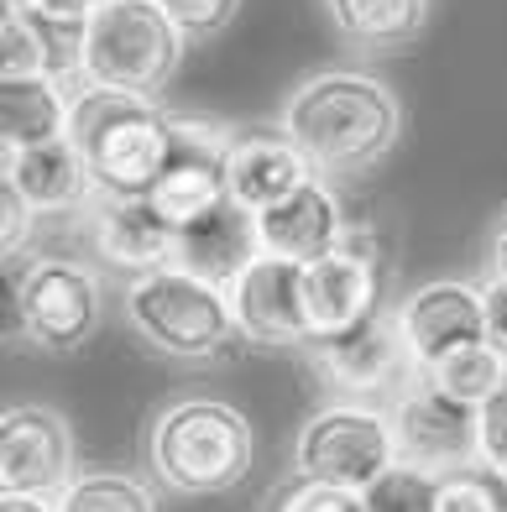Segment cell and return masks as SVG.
I'll return each mask as SVG.
<instances>
[{
	"instance_id": "obj_18",
	"label": "cell",
	"mask_w": 507,
	"mask_h": 512,
	"mask_svg": "<svg viewBox=\"0 0 507 512\" xmlns=\"http://www.w3.org/2000/svg\"><path fill=\"white\" fill-rule=\"evenodd\" d=\"M262 256V241H257V215H246L241 204H220L215 215H204L194 225L178 230V251H173V267L204 277V283H220L230 288L236 277Z\"/></svg>"
},
{
	"instance_id": "obj_29",
	"label": "cell",
	"mask_w": 507,
	"mask_h": 512,
	"mask_svg": "<svg viewBox=\"0 0 507 512\" xmlns=\"http://www.w3.org/2000/svg\"><path fill=\"white\" fill-rule=\"evenodd\" d=\"M476 418H481V465H507V382Z\"/></svg>"
},
{
	"instance_id": "obj_9",
	"label": "cell",
	"mask_w": 507,
	"mask_h": 512,
	"mask_svg": "<svg viewBox=\"0 0 507 512\" xmlns=\"http://www.w3.org/2000/svg\"><path fill=\"white\" fill-rule=\"evenodd\" d=\"M309 356L319 366V377L340 392H351V398H366V392H408L419 382V361H413L408 340H403L398 309L393 314L382 309L366 324H356V330L309 345Z\"/></svg>"
},
{
	"instance_id": "obj_33",
	"label": "cell",
	"mask_w": 507,
	"mask_h": 512,
	"mask_svg": "<svg viewBox=\"0 0 507 512\" xmlns=\"http://www.w3.org/2000/svg\"><path fill=\"white\" fill-rule=\"evenodd\" d=\"M492 277H507V215L492 230Z\"/></svg>"
},
{
	"instance_id": "obj_3",
	"label": "cell",
	"mask_w": 507,
	"mask_h": 512,
	"mask_svg": "<svg viewBox=\"0 0 507 512\" xmlns=\"http://www.w3.org/2000/svg\"><path fill=\"white\" fill-rule=\"evenodd\" d=\"M147 460L168 492L220 497V492H236L257 465V429L236 403L178 398L157 413L147 434Z\"/></svg>"
},
{
	"instance_id": "obj_11",
	"label": "cell",
	"mask_w": 507,
	"mask_h": 512,
	"mask_svg": "<svg viewBox=\"0 0 507 512\" xmlns=\"http://www.w3.org/2000/svg\"><path fill=\"white\" fill-rule=\"evenodd\" d=\"M230 309H236L241 340L251 345H309L304 324V267L283 262V256H257L236 283L225 288Z\"/></svg>"
},
{
	"instance_id": "obj_17",
	"label": "cell",
	"mask_w": 507,
	"mask_h": 512,
	"mask_svg": "<svg viewBox=\"0 0 507 512\" xmlns=\"http://www.w3.org/2000/svg\"><path fill=\"white\" fill-rule=\"evenodd\" d=\"M0 183L16 189L37 215H63V209H84L95 199V178H89V162L74 147V136L0 152Z\"/></svg>"
},
{
	"instance_id": "obj_14",
	"label": "cell",
	"mask_w": 507,
	"mask_h": 512,
	"mask_svg": "<svg viewBox=\"0 0 507 512\" xmlns=\"http://www.w3.org/2000/svg\"><path fill=\"white\" fill-rule=\"evenodd\" d=\"M314 173V162L298 152V142L278 126H246L236 131L225 157V183H230V204H241L246 215H262L278 199H288L293 189H304Z\"/></svg>"
},
{
	"instance_id": "obj_24",
	"label": "cell",
	"mask_w": 507,
	"mask_h": 512,
	"mask_svg": "<svg viewBox=\"0 0 507 512\" xmlns=\"http://www.w3.org/2000/svg\"><path fill=\"white\" fill-rule=\"evenodd\" d=\"M434 492H440V476L398 460L393 471H382L366 486L361 502H366V512H434Z\"/></svg>"
},
{
	"instance_id": "obj_1",
	"label": "cell",
	"mask_w": 507,
	"mask_h": 512,
	"mask_svg": "<svg viewBox=\"0 0 507 512\" xmlns=\"http://www.w3.org/2000/svg\"><path fill=\"white\" fill-rule=\"evenodd\" d=\"M278 126L314 162L319 178H351L377 168L398 147L403 105L382 79L356 74V68H330L293 89Z\"/></svg>"
},
{
	"instance_id": "obj_34",
	"label": "cell",
	"mask_w": 507,
	"mask_h": 512,
	"mask_svg": "<svg viewBox=\"0 0 507 512\" xmlns=\"http://www.w3.org/2000/svg\"><path fill=\"white\" fill-rule=\"evenodd\" d=\"M84 6H89V11H100V6H110V0H84Z\"/></svg>"
},
{
	"instance_id": "obj_7",
	"label": "cell",
	"mask_w": 507,
	"mask_h": 512,
	"mask_svg": "<svg viewBox=\"0 0 507 512\" xmlns=\"http://www.w3.org/2000/svg\"><path fill=\"white\" fill-rule=\"evenodd\" d=\"M100 330V277L68 256H42L21 288V340L48 356H68Z\"/></svg>"
},
{
	"instance_id": "obj_10",
	"label": "cell",
	"mask_w": 507,
	"mask_h": 512,
	"mask_svg": "<svg viewBox=\"0 0 507 512\" xmlns=\"http://www.w3.org/2000/svg\"><path fill=\"white\" fill-rule=\"evenodd\" d=\"M393 429H398V460L419 465V471L450 476V471H466V465H481V418H476V408L450 403L445 392H434L424 377L398 398Z\"/></svg>"
},
{
	"instance_id": "obj_30",
	"label": "cell",
	"mask_w": 507,
	"mask_h": 512,
	"mask_svg": "<svg viewBox=\"0 0 507 512\" xmlns=\"http://www.w3.org/2000/svg\"><path fill=\"white\" fill-rule=\"evenodd\" d=\"M335 251H351V256H361V262H372V267H387V241H382V230L372 225V220H345V236H340V246Z\"/></svg>"
},
{
	"instance_id": "obj_4",
	"label": "cell",
	"mask_w": 507,
	"mask_h": 512,
	"mask_svg": "<svg viewBox=\"0 0 507 512\" xmlns=\"http://www.w3.org/2000/svg\"><path fill=\"white\" fill-rule=\"evenodd\" d=\"M183 37L157 0H110L84 21L79 79L157 100L183 63Z\"/></svg>"
},
{
	"instance_id": "obj_16",
	"label": "cell",
	"mask_w": 507,
	"mask_h": 512,
	"mask_svg": "<svg viewBox=\"0 0 507 512\" xmlns=\"http://www.w3.org/2000/svg\"><path fill=\"white\" fill-rule=\"evenodd\" d=\"M345 204L325 178H309L304 189H293L288 199H278L272 209L257 215V241L267 256H283V262L309 267L319 256H330L345 236Z\"/></svg>"
},
{
	"instance_id": "obj_5",
	"label": "cell",
	"mask_w": 507,
	"mask_h": 512,
	"mask_svg": "<svg viewBox=\"0 0 507 512\" xmlns=\"http://www.w3.org/2000/svg\"><path fill=\"white\" fill-rule=\"evenodd\" d=\"M126 319L152 351H163L173 361H215L241 340L230 293L183 267H157V272L131 277Z\"/></svg>"
},
{
	"instance_id": "obj_19",
	"label": "cell",
	"mask_w": 507,
	"mask_h": 512,
	"mask_svg": "<svg viewBox=\"0 0 507 512\" xmlns=\"http://www.w3.org/2000/svg\"><path fill=\"white\" fill-rule=\"evenodd\" d=\"M79 37L84 27H48L21 0H6L0 16V79H68L79 74Z\"/></svg>"
},
{
	"instance_id": "obj_32",
	"label": "cell",
	"mask_w": 507,
	"mask_h": 512,
	"mask_svg": "<svg viewBox=\"0 0 507 512\" xmlns=\"http://www.w3.org/2000/svg\"><path fill=\"white\" fill-rule=\"evenodd\" d=\"M0 512H63L58 497H11L0 492Z\"/></svg>"
},
{
	"instance_id": "obj_21",
	"label": "cell",
	"mask_w": 507,
	"mask_h": 512,
	"mask_svg": "<svg viewBox=\"0 0 507 512\" xmlns=\"http://www.w3.org/2000/svg\"><path fill=\"white\" fill-rule=\"evenodd\" d=\"M325 11L361 53H398L429 27V0H325Z\"/></svg>"
},
{
	"instance_id": "obj_20",
	"label": "cell",
	"mask_w": 507,
	"mask_h": 512,
	"mask_svg": "<svg viewBox=\"0 0 507 512\" xmlns=\"http://www.w3.org/2000/svg\"><path fill=\"white\" fill-rule=\"evenodd\" d=\"M68 115H74V95L63 79H0V152L42 147L68 136Z\"/></svg>"
},
{
	"instance_id": "obj_15",
	"label": "cell",
	"mask_w": 507,
	"mask_h": 512,
	"mask_svg": "<svg viewBox=\"0 0 507 512\" xmlns=\"http://www.w3.org/2000/svg\"><path fill=\"white\" fill-rule=\"evenodd\" d=\"M372 314H382V267L361 262L351 251H330L304 267V324L309 345L356 330Z\"/></svg>"
},
{
	"instance_id": "obj_27",
	"label": "cell",
	"mask_w": 507,
	"mask_h": 512,
	"mask_svg": "<svg viewBox=\"0 0 507 512\" xmlns=\"http://www.w3.org/2000/svg\"><path fill=\"white\" fill-rule=\"evenodd\" d=\"M157 6L168 11V21L189 42H204V37H215V32H225L230 21H236L241 0H157Z\"/></svg>"
},
{
	"instance_id": "obj_35",
	"label": "cell",
	"mask_w": 507,
	"mask_h": 512,
	"mask_svg": "<svg viewBox=\"0 0 507 512\" xmlns=\"http://www.w3.org/2000/svg\"><path fill=\"white\" fill-rule=\"evenodd\" d=\"M492 471H497V476H502V486H507V465H492Z\"/></svg>"
},
{
	"instance_id": "obj_6",
	"label": "cell",
	"mask_w": 507,
	"mask_h": 512,
	"mask_svg": "<svg viewBox=\"0 0 507 512\" xmlns=\"http://www.w3.org/2000/svg\"><path fill=\"white\" fill-rule=\"evenodd\" d=\"M398 465V429L393 413L366 408V403H330L304 418L293 439V471L309 481L351 486L366 492L382 471Z\"/></svg>"
},
{
	"instance_id": "obj_28",
	"label": "cell",
	"mask_w": 507,
	"mask_h": 512,
	"mask_svg": "<svg viewBox=\"0 0 507 512\" xmlns=\"http://www.w3.org/2000/svg\"><path fill=\"white\" fill-rule=\"evenodd\" d=\"M32 220H37V209L21 199L16 189H6V183H0V251L16 256L21 246H27V241H32Z\"/></svg>"
},
{
	"instance_id": "obj_31",
	"label": "cell",
	"mask_w": 507,
	"mask_h": 512,
	"mask_svg": "<svg viewBox=\"0 0 507 512\" xmlns=\"http://www.w3.org/2000/svg\"><path fill=\"white\" fill-rule=\"evenodd\" d=\"M481 298H487V340L507 351V277H492Z\"/></svg>"
},
{
	"instance_id": "obj_25",
	"label": "cell",
	"mask_w": 507,
	"mask_h": 512,
	"mask_svg": "<svg viewBox=\"0 0 507 512\" xmlns=\"http://www.w3.org/2000/svg\"><path fill=\"white\" fill-rule=\"evenodd\" d=\"M434 512H507V486L492 465H466V471L440 476Z\"/></svg>"
},
{
	"instance_id": "obj_22",
	"label": "cell",
	"mask_w": 507,
	"mask_h": 512,
	"mask_svg": "<svg viewBox=\"0 0 507 512\" xmlns=\"http://www.w3.org/2000/svg\"><path fill=\"white\" fill-rule=\"evenodd\" d=\"M419 377L434 387V392H445L450 403H466V408H487L492 403V392L507 382V351L492 340H471V345H460V351L440 356L434 366H424Z\"/></svg>"
},
{
	"instance_id": "obj_13",
	"label": "cell",
	"mask_w": 507,
	"mask_h": 512,
	"mask_svg": "<svg viewBox=\"0 0 507 512\" xmlns=\"http://www.w3.org/2000/svg\"><path fill=\"white\" fill-rule=\"evenodd\" d=\"M89 215V241H95L105 267H121L131 277L173 267L178 230L157 215L147 194H95L84 204Z\"/></svg>"
},
{
	"instance_id": "obj_12",
	"label": "cell",
	"mask_w": 507,
	"mask_h": 512,
	"mask_svg": "<svg viewBox=\"0 0 507 512\" xmlns=\"http://www.w3.org/2000/svg\"><path fill=\"white\" fill-rule=\"evenodd\" d=\"M398 324H403L413 361L424 371L440 356L460 351V345L487 340V298H481V288L460 283V277H434V283L413 288L398 304Z\"/></svg>"
},
{
	"instance_id": "obj_8",
	"label": "cell",
	"mask_w": 507,
	"mask_h": 512,
	"mask_svg": "<svg viewBox=\"0 0 507 512\" xmlns=\"http://www.w3.org/2000/svg\"><path fill=\"white\" fill-rule=\"evenodd\" d=\"M74 476V429L63 413L37 403H11L0 413V492L63 497Z\"/></svg>"
},
{
	"instance_id": "obj_26",
	"label": "cell",
	"mask_w": 507,
	"mask_h": 512,
	"mask_svg": "<svg viewBox=\"0 0 507 512\" xmlns=\"http://www.w3.org/2000/svg\"><path fill=\"white\" fill-rule=\"evenodd\" d=\"M267 512H366V502H361V492H351V486L293 476L267 497Z\"/></svg>"
},
{
	"instance_id": "obj_2",
	"label": "cell",
	"mask_w": 507,
	"mask_h": 512,
	"mask_svg": "<svg viewBox=\"0 0 507 512\" xmlns=\"http://www.w3.org/2000/svg\"><path fill=\"white\" fill-rule=\"evenodd\" d=\"M68 136L89 162L95 194H152L173 162V110L126 89H74Z\"/></svg>"
},
{
	"instance_id": "obj_23",
	"label": "cell",
	"mask_w": 507,
	"mask_h": 512,
	"mask_svg": "<svg viewBox=\"0 0 507 512\" xmlns=\"http://www.w3.org/2000/svg\"><path fill=\"white\" fill-rule=\"evenodd\" d=\"M63 512H157V497L147 481L126 471H79L74 486L58 497Z\"/></svg>"
}]
</instances>
